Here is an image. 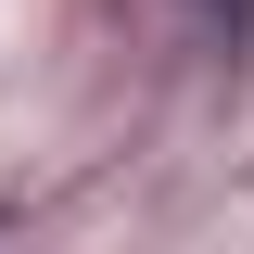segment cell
Instances as JSON below:
<instances>
[{"label": "cell", "mask_w": 254, "mask_h": 254, "mask_svg": "<svg viewBox=\"0 0 254 254\" xmlns=\"http://www.w3.org/2000/svg\"><path fill=\"white\" fill-rule=\"evenodd\" d=\"M229 13H242V0H229Z\"/></svg>", "instance_id": "6da1fadb"}]
</instances>
